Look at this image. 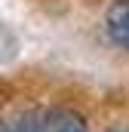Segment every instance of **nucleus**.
I'll return each instance as SVG.
<instances>
[{
    "instance_id": "f257e3e1",
    "label": "nucleus",
    "mask_w": 129,
    "mask_h": 132,
    "mask_svg": "<svg viewBox=\"0 0 129 132\" xmlns=\"http://www.w3.org/2000/svg\"><path fill=\"white\" fill-rule=\"evenodd\" d=\"M104 34L114 46L129 52V0H114L104 12Z\"/></svg>"
},
{
    "instance_id": "20e7f679",
    "label": "nucleus",
    "mask_w": 129,
    "mask_h": 132,
    "mask_svg": "<svg viewBox=\"0 0 129 132\" xmlns=\"http://www.w3.org/2000/svg\"><path fill=\"white\" fill-rule=\"evenodd\" d=\"M114 132H129V126H123V129H114Z\"/></svg>"
},
{
    "instance_id": "f03ea898",
    "label": "nucleus",
    "mask_w": 129,
    "mask_h": 132,
    "mask_svg": "<svg viewBox=\"0 0 129 132\" xmlns=\"http://www.w3.org/2000/svg\"><path fill=\"white\" fill-rule=\"evenodd\" d=\"M3 132H46V111L43 108H19L3 120Z\"/></svg>"
},
{
    "instance_id": "7ed1b4c3",
    "label": "nucleus",
    "mask_w": 129,
    "mask_h": 132,
    "mask_svg": "<svg viewBox=\"0 0 129 132\" xmlns=\"http://www.w3.org/2000/svg\"><path fill=\"white\" fill-rule=\"evenodd\" d=\"M46 132H89V123L74 108H49L46 111Z\"/></svg>"
}]
</instances>
